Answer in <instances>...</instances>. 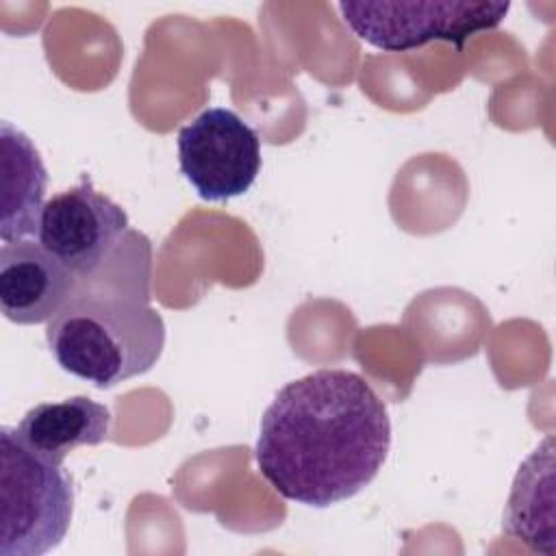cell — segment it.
Masks as SVG:
<instances>
[{"label":"cell","mask_w":556,"mask_h":556,"mask_svg":"<svg viewBox=\"0 0 556 556\" xmlns=\"http://www.w3.org/2000/svg\"><path fill=\"white\" fill-rule=\"evenodd\" d=\"M389 447L391 419L374 387L356 371L317 369L265 408L254 458L278 495L326 508L363 491Z\"/></svg>","instance_id":"cell-1"},{"label":"cell","mask_w":556,"mask_h":556,"mask_svg":"<svg viewBox=\"0 0 556 556\" xmlns=\"http://www.w3.org/2000/svg\"><path fill=\"white\" fill-rule=\"evenodd\" d=\"M150 265L148 237L130 228L93 274L76 280L74 295L46 326L61 369L111 389L156 365L165 321L150 306Z\"/></svg>","instance_id":"cell-2"},{"label":"cell","mask_w":556,"mask_h":556,"mask_svg":"<svg viewBox=\"0 0 556 556\" xmlns=\"http://www.w3.org/2000/svg\"><path fill=\"white\" fill-rule=\"evenodd\" d=\"M74 486L61 460L33 450L17 428L0 430V556H41L65 539Z\"/></svg>","instance_id":"cell-3"},{"label":"cell","mask_w":556,"mask_h":556,"mask_svg":"<svg viewBox=\"0 0 556 556\" xmlns=\"http://www.w3.org/2000/svg\"><path fill=\"white\" fill-rule=\"evenodd\" d=\"M343 22L356 37L384 52H408L430 41L456 48L497 28L510 2L500 0H365L339 2Z\"/></svg>","instance_id":"cell-4"},{"label":"cell","mask_w":556,"mask_h":556,"mask_svg":"<svg viewBox=\"0 0 556 556\" xmlns=\"http://www.w3.org/2000/svg\"><path fill=\"white\" fill-rule=\"evenodd\" d=\"M256 130L226 106H211L178 132L182 176L206 202L243 195L261 172Z\"/></svg>","instance_id":"cell-5"},{"label":"cell","mask_w":556,"mask_h":556,"mask_svg":"<svg viewBox=\"0 0 556 556\" xmlns=\"http://www.w3.org/2000/svg\"><path fill=\"white\" fill-rule=\"evenodd\" d=\"M128 230L126 211L83 176L43 204L37 239L78 280L93 274Z\"/></svg>","instance_id":"cell-6"},{"label":"cell","mask_w":556,"mask_h":556,"mask_svg":"<svg viewBox=\"0 0 556 556\" xmlns=\"http://www.w3.org/2000/svg\"><path fill=\"white\" fill-rule=\"evenodd\" d=\"M76 276L30 239L0 248V308L20 326L50 321L74 295Z\"/></svg>","instance_id":"cell-7"},{"label":"cell","mask_w":556,"mask_h":556,"mask_svg":"<svg viewBox=\"0 0 556 556\" xmlns=\"http://www.w3.org/2000/svg\"><path fill=\"white\" fill-rule=\"evenodd\" d=\"M2 146V243L39 235L48 174L33 141L11 122L0 124Z\"/></svg>","instance_id":"cell-8"},{"label":"cell","mask_w":556,"mask_h":556,"mask_svg":"<svg viewBox=\"0 0 556 556\" xmlns=\"http://www.w3.org/2000/svg\"><path fill=\"white\" fill-rule=\"evenodd\" d=\"M111 419V410L104 404L87 395H74L33 406L17 424V432L33 450L63 463L80 445L104 443Z\"/></svg>","instance_id":"cell-9"},{"label":"cell","mask_w":556,"mask_h":556,"mask_svg":"<svg viewBox=\"0 0 556 556\" xmlns=\"http://www.w3.org/2000/svg\"><path fill=\"white\" fill-rule=\"evenodd\" d=\"M552 447V439L547 437L541 447H536L528 460L519 467V473L515 478L506 513H504V530L530 545L532 549H543L552 554V541H554V502H543L545 497H552V454L547 450Z\"/></svg>","instance_id":"cell-10"}]
</instances>
